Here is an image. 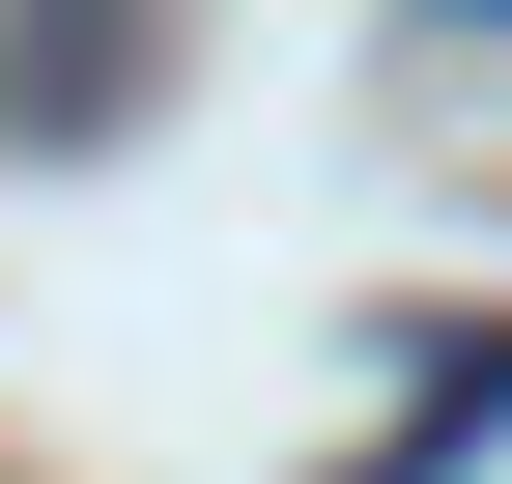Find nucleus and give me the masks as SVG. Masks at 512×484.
I'll list each match as a JSON object with an SVG mask.
<instances>
[{
	"label": "nucleus",
	"mask_w": 512,
	"mask_h": 484,
	"mask_svg": "<svg viewBox=\"0 0 512 484\" xmlns=\"http://www.w3.org/2000/svg\"><path fill=\"white\" fill-rule=\"evenodd\" d=\"M171 57V0H0V143H114Z\"/></svg>",
	"instance_id": "1"
},
{
	"label": "nucleus",
	"mask_w": 512,
	"mask_h": 484,
	"mask_svg": "<svg viewBox=\"0 0 512 484\" xmlns=\"http://www.w3.org/2000/svg\"><path fill=\"white\" fill-rule=\"evenodd\" d=\"M456 29H512V0H456Z\"/></svg>",
	"instance_id": "2"
}]
</instances>
